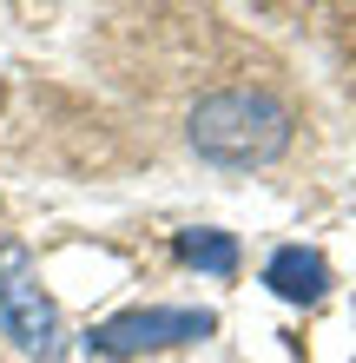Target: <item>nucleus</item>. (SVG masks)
Returning <instances> with one entry per match:
<instances>
[{
	"instance_id": "7ed1b4c3",
	"label": "nucleus",
	"mask_w": 356,
	"mask_h": 363,
	"mask_svg": "<svg viewBox=\"0 0 356 363\" xmlns=\"http://www.w3.org/2000/svg\"><path fill=\"white\" fill-rule=\"evenodd\" d=\"M212 330H218L212 311H125V317H106L86 344L99 357H139V350L192 344V337H212Z\"/></svg>"
},
{
	"instance_id": "39448f33",
	"label": "nucleus",
	"mask_w": 356,
	"mask_h": 363,
	"mask_svg": "<svg viewBox=\"0 0 356 363\" xmlns=\"http://www.w3.org/2000/svg\"><path fill=\"white\" fill-rule=\"evenodd\" d=\"M178 258L212 271V277H231L238 271V238L231 231H178Z\"/></svg>"
},
{
	"instance_id": "f257e3e1",
	"label": "nucleus",
	"mask_w": 356,
	"mask_h": 363,
	"mask_svg": "<svg viewBox=\"0 0 356 363\" xmlns=\"http://www.w3.org/2000/svg\"><path fill=\"white\" fill-rule=\"evenodd\" d=\"M185 133L212 165H270L290 145V113L284 99H270L258 86H231V93L198 99Z\"/></svg>"
},
{
	"instance_id": "f03ea898",
	"label": "nucleus",
	"mask_w": 356,
	"mask_h": 363,
	"mask_svg": "<svg viewBox=\"0 0 356 363\" xmlns=\"http://www.w3.org/2000/svg\"><path fill=\"white\" fill-rule=\"evenodd\" d=\"M0 330L40 363L59 357V304L40 291V277H33L20 245H0Z\"/></svg>"
},
{
	"instance_id": "20e7f679",
	"label": "nucleus",
	"mask_w": 356,
	"mask_h": 363,
	"mask_svg": "<svg viewBox=\"0 0 356 363\" xmlns=\"http://www.w3.org/2000/svg\"><path fill=\"white\" fill-rule=\"evenodd\" d=\"M264 284L277 291V297H290V304H317L323 284H330V264L317 258V251H304V245H284L277 258H270Z\"/></svg>"
}]
</instances>
